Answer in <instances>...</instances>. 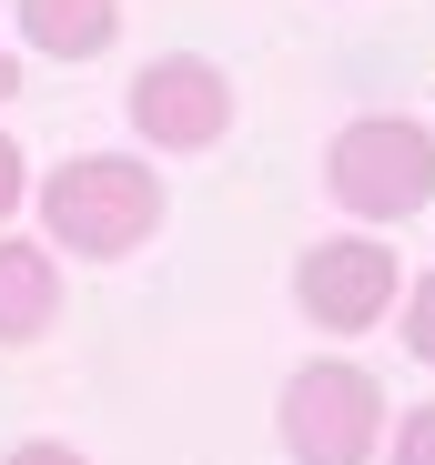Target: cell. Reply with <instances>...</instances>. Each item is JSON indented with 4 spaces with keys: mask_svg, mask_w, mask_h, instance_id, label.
Returning <instances> with one entry per match:
<instances>
[{
    "mask_svg": "<svg viewBox=\"0 0 435 465\" xmlns=\"http://www.w3.org/2000/svg\"><path fill=\"white\" fill-rule=\"evenodd\" d=\"M21 61H102L122 41V0H11Z\"/></svg>",
    "mask_w": 435,
    "mask_h": 465,
    "instance_id": "8992f818",
    "label": "cell"
},
{
    "mask_svg": "<svg viewBox=\"0 0 435 465\" xmlns=\"http://www.w3.org/2000/svg\"><path fill=\"white\" fill-rule=\"evenodd\" d=\"M324 193L344 223H415L435 203V122H405V112H354L334 142H324Z\"/></svg>",
    "mask_w": 435,
    "mask_h": 465,
    "instance_id": "7a4b0ae2",
    "label": "cell"
},
{
    "mask_svg": "<svg viewBox=\"0 0 435 465\" xmlns=\"http://www.w3.org/2000/svg\"><path fill=\"white\" fill-rule=\"evenodd\" d=\"M142 152H213V142H233V71L213 61V51H163V61H142L132 71V92H122Z\"/></svg>",
    "mask_w": 435,
    "mask_h": 465,
    "instance_id": "277c9868",
    "label": "cell"
},
{
    "mask_svg": "<svg viewBox=\"0 0 435 465\" xmlns=\"http://www.w3.org/2000/svg\"><path fill=\"white\" fill-rule=\"evenodd\" d=\"M0 465H92V455H82V445H61V435H21Z\"/></svg>",
    "mask_w": 435,
    "mask_h": 465,
    "instance_id": "8fae6325",
    "label": "cell"
},
{
    "mask_svg": "<svg viewBox=\"0 0 435 465\" xmlns=\"http://www.w3.org/2000/svg\"><path fill=\"white\" fill-rule=\"evenodd\" d=\"M61 324V253L51 243H21L0 232V354H21Z\"/></svg>",
    "mask_w": 435,
    "mask_h": 465,
    "instance_id": "52a82bcc",
    "label": "cell"
},
{
    "mask_svg": "<svg viewBox=\"0 0 435 465\" xmlns=\"http://www.w3.org/2000/svg\"><path fill=\"white\" fill-rule=\"evenodd\" d=\"M21 203H31V152L0 132V232H11V213H21Z\"/></svg>",
    "mask_w": 435,
    "mask_h": 465,
    "instance_id": "30bf717a",
    "label": "cell"
},
{
    "mask_svg": "<svg viewBox=\"0 0 435 465\" xmlns=\"http://www.w3.org/2000/svg\"><path fill=\"white\" fill-rule=\"evenodd\" d=\"M395 334H405V354H415V364H435V273H415V283H405V324H395Z\"/></svg>",
    "mask_w": 435,
    "mask_h": 465,
    "instance_id": "9c48e42d",
    "label": "cell"
},
{
    "mask_svg": "<svg viewBox=\"0 0 435 465\" xmlns=\"http://www.w3.org/2000/svg\"><path fill=\"white\" fill-rule=\"evenodd\" d=\"M11 92H21V41L0 31V102H11Z\"/></svg>",
    "mask_w": 435,
    "mask_h": 465,
    "instance_id": "7c38bea8",
    "label": "cell"
},
{
    "mask_svg": "<svg viewBox=\"0 0 435 465\" xmlns=\"http://www.w3.org/2000/svg\"><path fill=\"white\" fill-rule=\"evenodd\" d=\"M375 455L385 465H435V405H405V425H385Z\"/></svg>",
    "mask_w": 435,
    "mask_h": 465,
    "instance_id": "ba28073f",
    "label": "cell"
},
{
    "mask_svg": "<svg viewBox=\"0 0 435 465\" xmlns=\"http://www.w3.org/2000/svg\"><path fill=\"white\" fill-rule=\"evenodd\" d=\"M395 293H405V263H395V243H375L365 223L304 243V263H294V314L314 334H375L395 314Z\"/></svg>",
    "mask_w": 435,
    "mask_h": 465,
    "instance_id": "5b68a950",
    "label": "cell"
},
{
    "mask_svg": "<svg viewBox=\"0 0 435 465\" xmlns=\"http://www.w3.org/2000/svg\"><path fill=\"white\" fill-rule=\"evenodd\" d=\"M31 213L61 263H132L163 232L173 193H163V163H142V152H71L31 183Z\"/></svg>",
    "mask_w": 435,
    "mask_h": 465,
    "instance_id": "6da1fadb",
    "label": "cell"
},
{
    "mask_svg": "<svg viewBox=\"0 0 435 465\" xmlns=\"http://www.w3.org/2000/svg\"><path fill=\"white\" fill-rule=\"evenodd\" d=\"M273 425H283V455H294V465H375V445H385L395 415H385V384L365 364L314 354V364L283 374Z\"/></svg>",
    "mask_w": 435,
    "mask_h": 465,
    "instance_id": "3957f363",
    "label": "cell"
}]
</instances>
